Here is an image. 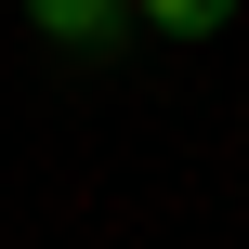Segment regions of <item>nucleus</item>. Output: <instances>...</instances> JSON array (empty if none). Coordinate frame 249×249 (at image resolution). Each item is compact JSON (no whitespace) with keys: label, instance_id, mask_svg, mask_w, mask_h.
Masks as SVG:
<instances>
[{"label":"nucleus","instance_id":"f257e3e1","mask_svg":"<svg viewBox=\"0 0 249 249\" xmlns=\"http://www.w3.org/2000/svg\"><path fill=\"white\" fill-rule=\"evenodd\" d=\"M26 26H39L53 53H118L144 13H131V0H26Z\"/></svg>","mask_w":249,"mask_h":249},{"label":"nucleus","instance_id":"f03ea898","mask_svg":"<svg viewBox=\"0 0 249 249\" xmlns=\"http://www.w3.org/2000/svg\"><path fill=\"white\" fill-rule=\"evenodd\" d=\"M131 13H144L158 39H223V26H236V0H131Z\"/></svg>","mask_w":249,"mask_h":249}]
</instances>
